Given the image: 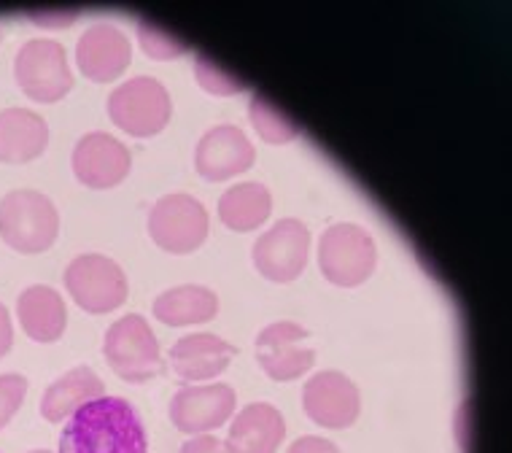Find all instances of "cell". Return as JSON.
Returning <instances> with one entry per match:
<instances>
[{"label": "cell", "mask_w": 512, "mask_h": 453, "mask_svg": "<svg viewBox=\"0 0 512 453\" xmlns=\"http://www.w3.org/2000/svg\"><path fill=\"white\" fill-rule=\"evenodd\" d=\"M181 453H232L227 440H219L216 435H195L189 437L184 445H181Z\"/></svg>", "instance_id": "4316f807"}, {"label": "cell", "mask_w": 512, "mask_h": 453, "mask_svg": "<svg viewBox=\"0 0 512 453\" xmlns=\"http://www.w3.org/2000/svg\"><path fill=\"white\" fill-rule=\"evenodd\" d=\"M248 119H251L259 138L267 143H275V146L278 143H292L300 135V125L262 95H251V100H248Z\"/></svg>", "instance_id": "603a6c76"}, {"label": "cell", "mask_w": 512, "mask_h": 453, "mask_svg": "<svg viewBox=\"0 0 512 453\" xmlns=\"http://www.w3.org/2000/svg\"><path fill=\"white\" fill-rule=\"evenodd\" d=\"M149 235L168 254H192L205 243L211 222L197 197L186 192L159 197L149 211Z\"/></svg>", "instance_id": "8992f818"}, {"label": "cell", "mask_w": 512, "mask_h": 453, "mask_svg": "<svg viewBox=\"0 0 512 453\" xmlns=\"http://www.w3.org/2000/svg\"><path fill=\"white\" fill-rule=\"evenodd\" d=\"M378 249L375 240L359 224H332L318 240V267L329 284L354 289L375 273Z\"/></svg>", "instance_id": "3957f363"}, {"label": "cell", "mask_w": 512, "mask_h": 453, "mask_svg": "<svg viewBox=\"0 0 512 453\" xmlns=\"http://www.w3.org/2000/svg\"><path fill=\"white\" fill-rule=\"evenodd\" d=\"M219 313V297L213 289L200 284H181L162 292L154 300V316L168 327H192L208 324Z\"/></svg>", "instance_id": "44dd1931"}, {"label": "cell", "mask_w": 512, "mask_h": 453, "mask_svg": "<svg viewBox=\"0 0 512 453\" xmlns=\"http://www.w3.org/2000/svg\"><path fill=\"white\" fill-rule=\"evenodd\" d=\"M103 356L127 383H146L162 373V354L154 329L141 313H127L108 327Z\"/></svg>", "instance_id": "277c9868"}, {"label": "cell", "mask_w": 512, "mask_h": 453, "mask_svg": "<svg viewBox=\"0 0 512 453\" xmlns=\"http://www.w3.org/2000/svg\"><path fill=\"white\" fill-rule=\"evenodd\" d=\"M310 332L294 321H275L256 338V359L273 381L289 383L310 373L316 351L308 346Z\"/></svg>", "instance_id": "8fae6325"}, {"label": "cell", "mask_w": 512, "mask_h": 453, "mask_svg": "<svg viewBox=\"0 0 512 453\" xmlns=\"http://www.w3.org/2000/svg\"><path fill=\"white\" fill-rule=\"evenodd\" d=\"M65 289L87 313H111L127 300V276L106 254H81L65 267Z\"/></svg>", "instance_id": "ba28073f"}, {"label": "cell", "mask_w": 512, "mask_h": 453, "mask_svg": "<svg viewBox=\"0 0 512 453\" xmlns=\"http://www.w3.org/2000/svg\"><path fill=\"white\" fill-rule=\"evenodd\" d=\"M30 453H52V451H30Z\"/></svg>", "instance_id": "4dcf8cb0"}, {"label": "cell", "mask_w": 512, "mask_h": 453, "mask_svg": "<svg viewBox=\"0 0 512 453\" xmlns=\"http://www.w3.org/2000/svg\"><path fill=\"white\" fill-rule=\"evenodd\" d=\"M14 79L27 98L36 103H57L73 89L68 54L57 41L33 38L14 57Z\"/></svg>", "instance_id": "52a82bcc"}, {"label": "cell", "mask_w": 512, "mask_h": 453, "mask_svg": "<svg viewBox=\"0 0 512 453\" xmlns=\"http://www.w3.org/2000/svg\"><path fill=\"white\" fill-rule=\"evenodd\" d=\"M195 76L197 81H200V87H203L208 95L232 98V95L246 92V81L238 79V76H232V73H227L221 65L208 60L205 54H195Z\"/></svg>", "instance_id": "d4e9b609"}, {"label": "cell", "mask_w": 512, "mask_h": 453, "mask_svg": "<svg viewBox=\"0 0 512 453\" xmlns=\"http://www.w3.org/2000/svg\"><path fill=\"white\" fill-rule=\"evenodd\" d=\"M235 402L230 383H186L170 402V421L189 437L208 435L230 421Z\"/></svg>", "instance_id": "30bf717a"}, {"label": "cell", "mask_w": 512, "mask_h": 453, "mask_svg": "<svg viewBox=\"0 0 512 453\" xmlns=\"http://www.w3.org/2000/svg\"><path fill=\"white\" fill-rule=\"evenodd\" d=\"M60 232V214L44 192L14 189L0 200V238L19 254L52 249Z\"/></svg>", "instance_id": "7a4b0ae2"}, {"label": "cell", "mask_w": 512, "mask_h": 453, "mask_svg": "<svg viewBox=\"0 0 512 453\" xmlns=\"http://www.w3.org/2000/svg\"><path fill=\"white\" fill-rule=\"evenodd\" d=\"M254 160V143L238 125L211 127L195 149V168L205 181H230L246 173Z\"/></svg>", "instance_id": "9a60e30c"}, {"label": "cell", "mask_w": 512, "mask_h": 453, "mask_svg": "<svg viewBox=\"0 0 512 453\" xmlns=\"http://www.w3.org/2000/svg\"><path fill=\"white\" fill-rule=\"evenodd\" d=\"M100 397H106V386L100 381V375L89 367H73L44 391L41 416L49 424H60L65 418H71L81 405L100 400Z\"/></svg>", "instance_id": "ffe728a7"}, {"label": "cell", "mask_w": 512, "mask_h": 453, "mask_svg": "<svg viewBox=\"0 0 512 453\" xmlns=\"http://www.w3.org/2000/svg\"><path fill=\"white\" fill-rule=\"evenodd\" d=\"M286 453H340V448L332 440H327V437L305 435L300 440H294Z\"/></svg>", "instance_id": "83f0119b"}, {"label": "cell", "mask_w": 512, "mask_h": 453, "mask_svg": "<svg viewBox=\"0 0 512 453\" xmlns=\"http://www.w3.org/2000/svg\"><path fill=\"white\" fill-rule=\"evenodd\" d=\"M130 168H133V154L114 135H81L73 149V173L89 189H111L122 184Z\"/></svg>", "instance_id": "5bb4252c"}, {"label": "cell", "mask_w": 512, "mask_h": 453, "mask_svg": "<svg viewBox=\"0 0 512 453\" xmlns=\"http://www.w3.org/2000/svg\"><path fill=\"white\" fill-rule=\"evenodd\" d=\"M138 44H141L143 54L151 60H178L189 52V46L178 36L162 30L157 22L151 19H138Z\"/></svg>", "instance_id": "cb8c5ba5"}, {"label": "cell", "mask_w": 512, "mask_h": 453, "mask_svg": "<svg viewBox=\"0 0 512 453\" xmlns=\"http://www.w3.org/2000/svg\"><path fill=\"white\" fill-rule=\"evenodd\" d=\"M273 214V195L259 181H243L230 187L219 200V219L235 232H254Z\"/></svg>", "instance_id": "7402d4cb"}, {"label": "cell", "mask_w": 512, "mask_h": 453, "mask_svg": "<svg viewBox=\"0 0 512 453\" xmlns=\"http://www.w3.org/2000/svg\"><path fill=\"white\" fill-rule=\"evenodd\" d=\"M286 437L281 410L270 402H251L232 418L227 445L232 453H278Z\"/></svg>", "instance_id": "e0dca14e"}, {"label": "cell", "mask_w": 512, "mask_h": 453, "mask_svg": "<svg viewBox=\"0 0 512 453\" xmlns=\"http://www.w3.org/2000/svg\"><path fill=\"white\" fill-rule=\"evenodd\" d=\"M133 63V44L111 22H95L76 44V65L95 84L116 81Z\"/></svg>", "instance_id": "4fadbf2b"}, {"label": "cell", "mask_w": 512, "mask_h": 453, "mask_svg": "<svg viewBox=\"0 0 512 453\" xmlns=\"http://www.w3.org/2000/svg\"><path fill=\"white\" fill-rule=\"evenodd\" d=\"M49 146V125L30 108L0 111V162L22 165L41 157Z\"/></svg>", "instance_id": "ac0fdd59"}, {"label": "cell", "mask_w": 512, "mask_h": 453, "mask_svg": "<svg viewBox=\"0 0 512 453\" xmlns=\"http://www.w3.org/2000/svg\"><path fill=\"white\" fill-rule=\"evenodd\" d=\"M302 405L310 421L318 427L348 429L362 413V394L345 373L321 370L305 383Z\"/></svg>", "instance_id": "7c38bea8"}, {"label": "cell", "mask_w": 512, "mask_h": 453, "mask_svg": "<svg viewBox=\"0 0 512 453\" xmlns=\"http://www.w3.org/2000/svg\"><path fill=\"white\" fill-rule=\"evenodd\" d=\"M27 397V378L17 373L0 375V429L9 424Z\"/></svg>", "instance_id": "484cf974"}, {"label": "cell", "mask_w": 512, "mask_h": 453, "mask_svg": "<svg viewBox=\"0 0 512 453\" xmlns=\"http://www.w3.org/2000/svg\"><path fill=\"white\" fill-rule=\"evenodd\" d=\"M60 453H149V440L130 402L100 397L65 421Z\"/></svg>", "instance_id": "6da1fadb"}, {"label": "cell", "mask_w": 512, "mask_h": 453, "mask_svg": "<svg viewBox=\"0 0 512 453\" xmlns=\"http://www.w3.org/2000/svg\"><path fill=\"white\" fill-rule=\"evenodd\" d=\"M17 316L27 338L36 343H54L68 327V311H65L60 292L44 284L27 286L25 292L19 294Z\"/></svg>", "instance_id": "d6986e66"}, {"label": "cell", "mask_w": 512, "mask_h": 453, "mask_svg": "<svg viewBox=\"0 0 512 453\" xmlns=\"http://www.w3.org/2000/svg\"><path fill=\"white\" fill-rule=\"evenodd\" d=\"M30 19H36L33 25H41V27H71L76 14H65V11H62L57 19H52L49 14H30Z\"/></svg>", "instance_id": "f546056e"}, {"label": "cell", "mask_w": 512, "mask_h": 453, "mask_svg": "<svg viewBox=\"0 0 512 453\" xmlns=\"http://www.w3.org/2000/svg\"><path fill=\"white\" fill-rule=\"evenodd\" d=\"M173 114L168 89L151 76L124 81L108 98V116L119 130L133 138H151L162 133Z\"/></svg>", "instance_id": "5b68a950"}, {"label": "cell", "mask_w": 512, "mask_h": 453, "mask_svg": "<svg viewBox=\"0 0 512 453\" xmlns=\"http://www.w3.org/2000/svg\"><path fill=\"white\" fill-rule=\"evenodd\" d=\"M259 276L273 284H292L310 259V230L300 219H281L256 238L251 249Z\"/></svg>", "instance_id": "9c48e42d"}, {"label": "cell", "mask_w": 512, "mask_h": 453, "mask_svg": "<svg viewBox=\"0 0 512 453\" xmlns=\"http://www.w3.org/2000/svg\"><path fill=\"white\" fill-rule=\"evenodd\" d=\"M14 346V327H11V316L6 311V305L0 302V359L9 354Z\"/></svg>", "instance_id": "f1b7e54d"}, {"label": "cell", "mask_w": 512, "mask_h": 453, "mask_svg": "<svg viewBox=\"0 0 512 453\" xmlns=\"http://www.w3.org/2000/svg\"><path fill=\"white\" fill-rule=\"evenodd\" d=\"M238 348L211 332H192L170 348V367L184 383L213 381L230 367Z\"/></svg>", "instance_id": "2e32d148"}]
</instances>
